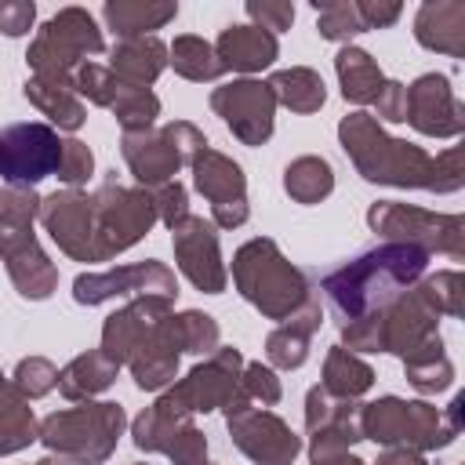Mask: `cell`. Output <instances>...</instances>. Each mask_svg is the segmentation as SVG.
<instances>
[{
    "mask_svg": "<svg viewBox=\"0 0 465 465\" xmlns=\"http://www.w3.org/2000/svg\"><path fill=\"white\" fill-rule=\"evenodd\" d=\"M338 142L363 182L396 185V189H429V193H458L465 185L461 145H450V149L429 156L421 145L392 138L363 109L341 116Z\"/></svg>",
    "mask_w": 465,
    "mask_h": 465,
    "instance_id": "6da1fadb",
    "label": "cell"
},
{
    "mask_svg": "<svg viewBox=\"0 0 465 465\" xmlns=\"http://www.w3.org/2000/svg\"><path fill=\"white\" fill-rule=\"evenodd\" d=\"M429 254L407 243H378L371 251H360L345 265L331 269L320 287L341 323L363 320L378 309H385L396 294L414 287L425 276Z\"/></svg>",
    "mask_w": 465,
    "mask_h": 465,
    "instance_id": "7a4b0ae2",
    "label": "cell"
},
{
    "mask_svg": "<svg viewBox=\"0 0 465 465\" xmlns=\"http://www.w3.org/2000/svg\"><path fill=\"white\" fill-rule=\"evenodd\" d=\"M232 283L243 302H251L265 320H291L298 309L312 302L309 276L287 262L276 240L254 236L232 254Z\"/></svg>",
    "mask_w": 465,
    "mask_h": 465,
    "instance_id": "3957f363",
    "label": "cell"
},
{
    "mask_svg": "<svg viewBox=\"0 0 465 465\" xmlns=\"http://www.w3.org/2000/svg\"><path fill=\"white\" fill-rule=\"evenodd\" d=\"M40 214L36 189L4 185L0 189V262L25 302H44L58 287V265L40 247L33 222Z\"/></svg>",
    "mask_w": 465,
    "mask_h": 465,
    "instance_id": "277c9868",
    "label": "cell"
},
{
    "mask_svg": "<svg viewBox=\"0 0 465 465\" xmlns=\"http://www.w3.org/2000/svg\"><path fill=\"white\" fill-rule=\"evenodd\" d=\"M436 334H440V312L418 280L414 287L396 294L385 309H378L363 320L341 323L338 345H345L349 352H392L403 360Z\"/></svg>",
    "mask_w": 465,
    "mask_h": 465,
    "instance_id": "5b68a950",
    "label": "cell"
},
{
    "mask_svg": "<svg viewBox=\"0 0 465 465\" xmlns=\"http://www.w3.org/2000/svg\"><path fill=\"white\" fill-rule=\"evenodd\" d=\"M127 414L113 400H84L80 407L54 411L40 421V443L69 465H102L124 436Z\"/></svg>",
    "mask_w": 465,
    "mask_h": 465,
    "instance_id": "8992f818",
    "label": "cell"
},
{
    "mask_svg": "<svg viewBox=\"0 0 465 465\" xmlns=\"http://www.w3.org/2000/svg\"><path fill=\"white\" fill-rule=\"evenodd\" d=\"M102 51H105V36L94 15L87 7H62L33 36L25 62L33 69L29 76L76 91V69L87 62V54H102Z\"/></svg>",
    "mask_w": 465,
    "mask_h": 465,
    "instance_id": "52a82bcc",
    "label": "cell"
},
{
    "mask_svg": "<svg viewBox=\"0 0 465 465\" xmlns=\"http://www.w3.org/2000/svg\"><path fill=\"white\" fill-rule=\"evenodd\" d=\"M360 432L378 447H411L418 454L443 450L458 440V429L440 407L400 396H378L371 403H360Z\"/></svg>",
    "mask_w": 465,
    "mask_h": 465,
    "instance_id": "ba28073f",
    "label": "cell"
},
{
    "mask_svg": "<svg viewBox=\"0 0 465 465\" xmlns=\"http://www.w3.org/2000/svg\"><path fill=\"white\" fill-rule=\"evenodd\" d=\"M240 374H243V356L232 345H218L211 356H203L185 378L171 381L156 407L178 414V418H196V414H211V411H243L251 400L240 389Z\"/></svg>",
    "mask_w": 465,
    "mask_h": 465,
    "instance_id": "9c48e42d",
    "label": "cell"
},
{
    "mask_svg": "<svg viewBox=\"0 0 465 465\" xmlns=\"http://www.w3.org/2000/svg\"><path fill=\"white\" fill-rule=\"evenodd\" d=\"M367 225L385 243H407L425 254H447L454 262L465 258V218L461 214H440L400 200H378L367 207Z\"/></svg>",
    "mask_w": 465,
    "mask_h": 465,
    "instance_id": "30bf717a",
    "label": "cell"
},
{
    "mask_svg": "<svg viewBox=\"0 0 465 465\" xmlns=\"http://www.w3.org/2000/svg\"><path fill=\"white\" fill-rule=\"evenodd\" d=\"M207 145L203 131L189 120H171L163 127H149L120 138V156L142 189H156L174 182V174Z\"/></svg>",
    "mask_w": 465,
    "mask_h": 465,
    "instance_id": "8fae6325",
    "label": "cell"
},
{
    "mask_svg": "<svg viewBox=\"0 0 465 465\" xmlns=\"http://www.w3.org/2000/svg\"><path fill=\"white\" fill-rule=\"evenodd\" d=\"M94 262H109L120 251L134 247L156 225L153 193L142 185H120L105 178L94 193Z\"/></svg>",
    "mask_w": 465,
    "mask_h": 465,
    "instance_id": "7c38bea8",
    "label": "cell"
},
{
    "mask_svg": "<svg viewBox=\"0 0 465 465\" xmlns=\"http://www.w3.org/2000/svg\"><path fill=\"white\" fill-rule=\"evenodd\" d=\"M62 138L51 124L22 120L0 127V178L7 185L36 189L47 174L58 171Z\"/></svg>",
    "mask_w": 465,
    "mask_h": 465,
    "instance_id": "4fadbf2b",
    "label": "cell"
},
{
    "mask_svg": "<svg viewBox=\"0 0 465 465\" xmlns=\"http://www.w3.org/2000/svg\"><path fill=\"white\" fill-rule=\"evenodd\" d=\"M189 171H193L196 193L211 200V222H214V229H240L251 218L247 174H243V167L232 156L203 145L189 160Z\"/></svg>",
    "mask_w": 465,
    "mask_h": 465,
    "instance_id": "5bb4252c",
    "label": "cell"
},
{
    "mask_svg": "<svg viewBox=\"0 0 465 465\" xmlns=\"http://www.w3.org/2000/svg\"><path fill=\"white\" fill-rule=\"evenodd\" d=\"M211 109L222 116V124L232 131L236 142L243 145H265L272 138L276 124V98L265 80L240 76L211 91Z\"/></svg>",
    "mask_w": 465,
    "mask_h": 465,
    "instance_id": "9a60e30c",
    "label": "cell"
},
{
    "mask_svg": "<svg viewBox=\"0 0 465 465\" xmlns=\"http://www.w3.org/2000/svg\"><path fill=\"white\" fill-rule=\"evenodd\" d=\"M138 298V294H160V298H178V280L174 272L156 262V258H145V262H134V265H116V269H102V272H80L73 280V298L80 305H102V302H113V298Z\"/></svg>",
    "mask_w": 465,
    "mask_h": 465,
    "instance_id": "2e32d148",
    "label": "cell"
},
{
    "mask_svg": "<svg viewBox=\"0 0 465 465\" xmlns=\"http://www.w3.org/2000/svg\"><path fill=\"white\" fill-rule=\"evenodd\" d=\"M229 440L240 454H247L254 465H291L302 454V436L272 411L265 407H243L225 414Z\"/></svg>",
    "mask_w": 465,
    "mask_h": 465,
    "instance_id": "e0dca14e",
    "label": "cell"
},
{
    "mask_svg": "<svg viewBox=\"0 0 465 465\" xmlns=\"http://www.w3.org/2000/svg\"><path fill=\"white\" fill-rule=\"evenodd\" d=\"M40 225L73 262H94V196L87 189H54L40 196Z\"/></svg>",
    "mask_w": 465,
    "mask_h": 465,
    "instance_id": "ac0fdd59",
    "label": "cell"
},
{
    "mask_svg": "<svg viewBox=\"0 0 465 465\" xmlns=\"http://www.w3.org/2000/svg\"><path fill=\"white\" fill-rule=\"evenodd\" d=\"M171 247H174V262L182 269V276L203 291V294H222L229 283V269L222 262V247H218V229L211 218L189 214L185 222H178L171 229Z\"/></svg>",
    "mask_w": 465,
    "mask_h": 465,
    "instance_id": "d6986e66",
    "label": "cell"
},
{
    "mask_svg": "<svg viewBox=\"0 0 465 465\" xmlns=\"http://www.w3.org/2000/svg\"><path fill=\"white\" fill-rule=\"evenodd\" d=\"M305 429H309V458H331L363 440L360 432V403L338 400L323 385L305 392Z\"/></svg>",
    "mask_w": 465,
    "mask_h": 465,
    "instance_id": "ffe728a7",
    "label": "cell"
},
{
    "mask_svg": "<svg viewBox=\"0 0 465 465\" xmlns=\"http://www.w3.org/2000/svg\"><path fill=\"white\" fill-rule=\"evenodd\" d=\"M425 138H458L465 131V105L443 73H421L407 87V120Z\"/></svg>",
    "mask_w": 465,
    "mask_h": 465,
    "instance_id": "44dd1931",
    "label": "cell"
},
{
    "mask_svg": "<svg viewBox=\"0 0 465 465\" xmlns=\"http://www.w3.org/2000/svg\"><path fill=\"white\" fill-rule=\"evenodd\" d=\"M171 305L174 302L171 298H160V294H138V298H131L124 309H116L113 316H105V323H102V345L98 349L113 363L127 367L134 360V352L142 349V341L149 338L153 323L163 320L171 312Z\"/></svg>",
    "mask_w": 465,
    "mask_h": 465,
    "instance_id": "7402d4cb",
    "label": "cell"
},
{
    "mask_svg": "<svg viewBox=\"0 0 465 465\" xmlns=\"http://www.w3.org/2000/svg\"><path fill=\"white\" fill-rule=\"evenodd\" d=\"M178 360H182V334H178L174 312H167L163 320L153 323L149 338L142 341V349L127 367L142 392H163L178 378Z\"/></svg>",
    "mask_w": 465,
    "mask_h": 465,
    "instance_id": "603a6c76",
    "label": "cell"
},
{
    "mask_svg": "<svg viewBox=\"0 0 465 465\" xmlns=\"http://www.w3.org/2000/svg\"><path fill=\"white\" fill-rule=\"evenodd\" d=\"M214 58L222 73H262L280 58V44L272 33L258 25H225L214 40Z\"/></svg>",
    "mask_w": 465,
    "mask_h": 465,
    "instance_id": "cb8c5ba5",
    "label": "cell"
},
{
    "mask_svg": "<svg viewBox=\"0 0 465 465\" xmlns=\"http://www.w3.org/2000/svg\"><path fill=\"white\" fill-rule=\"evenodd\" d=\"M414 40L450 58L465 54V0H425L414 15Z\"/></svg>",
    "mask_w": 465,
    "mask_h": 465,
    "instance_id": "d4e9b609",
    "label": "cell"
},
{
    "mask_svg": "<svg viewBox=\"0 0 465 465\" xmlns=\"http://www.w3.org/2000/svg\"><path fill=\"white\" fill-rule=\"evenodd\" d=\"M320 323H323V312H320V302L312 298L305 309H298L276 331H269V338H265L269 367L272 371H298L309 360V345H312V334L320 331Z\"/></svg>",
    "mask_w": 465,
    "mask_h": 465,
    "instance_id": "484cf974",
    "label": "cell"
},
{
    "mask_svg": "<svg viewBox=\"0 0 465 465\" xmlns=\"http://www.w3.org/2000/svg\"><path fill=\"white\" fill-rule=\"evenodd\" d=\"M109 69L127 87H153L156 76L167 69V44L160 36L116 40L109 51Z\"/></svg>",
    "mask_w": 465,
    "mask_h": 465,
    "instance_id": "4316f807",
    "label": "cell"
},
{
    "mask_svg": "<svg viewBox=\"0 0 465 465\" xmlns=\"http://www.w3.org/2000/svg\"><path fill=\"white\" fill-rule=\"evenodd\" d=\"M102 18L120 40H134V36H153L156 29L174 22L178 4L174 0H105Z\"/></svg>",
    "mask_w": 465,
    "mask_h": 465,
    "instance_id": "83f0119b",
    "label": "cell"
},
{
    "mask_svg": "<svg viewBox=\"0 0 465 465\" xmlns=\"http://www.w3.org/2000/svg\"><path fill=\"white\" fill-rule=\"evenodd\" d=\"M116 374H120V363H113L102 349H87L58 371V392L73 403H84V400L105 392L116 381Z\"/></svg>",
    "mask_w": 465,
    "mask_h": 465,
    "instance_id": "f1b7e54d",
    "label": "cell"
},
{
    "mask_svg": "<svg viewBox=\"0 0 465 465\" xmlns=\"http://www.w3.org/2000/svg\"><path fill=\"white\" fill-rule=\"evenodd\" d=\"M334 73H338V84H341V98L352 102V105H374L381 87H385L381 65L356 44H345L334 54Z\"/></svg>",
    "mask_w": 465,
    "mask_h": 465,
    "instance_id": "f546056e",
    "label": "cell"
},
{
    "mask_svg": "<svg viewBox=\"0 0 465 465\" xmlns=\"http://www.w3.org/2000/svg\"><path fill=\"white\" fill-rule=\"evenodd\" d=\"M269 91L276 98V105H287L291 113H320L323 102H327V87H323V76L309 65H291V69H276L269 80Z\"/></svg>",
    "mask_w": 465,
    "mask_h": 465,
    "instance_id": "4dcf8cb0",
    "label": "cell"
},
{
    "mask_svg": "<svg viewBox=\"0 0 465 465\" xmlns=\"http://www.w3.org/2000/svg\"><path fill=\"white\" fill-rule=\"evenodd\" d=\"M22 94L29 98V105H36L54 124V131H80L84 120H87V109H84V102L73 87H58V84L29 76L22 84Z\"/></svg>",
    "mask_w": 465,
    "mask_h": 465,
    "instance_id": "1f68e13d",
    "label": "cell"
},
{
    "mask_svg": "<svg viewBox=\"0 0 465 465\" xmlns=\"http://www.w3.org/2000/svg\"><path fill=\"white\" fill-rule=\"evenodd\" d=\"M320 385L331 396H338V400H360L374 385V367L363 363L345 345H331L327 349V360H323V381Z\"/></svg>",
    "mask_w": 465,
    "mask_h": 465,
    "instance_id": "d6a6232c",
    "label": "cell"
},
{
    "mask_svg": "<svg viewBox=\"0 0 465 465\" xmlns=\"http://www.w3.org/2000/svg\"><path fill=\"white\" fill-rule=\"evenodd\" d=\"M283 193L294 200V203H320L334 193V167L323 160V156H294L287 167H283Z\"/></svg>",
    "mask_w": 465,
    "mask_h": 465,
    "instance_id": "836d02e7",
    "label": "cell"
},
{
    "mask_svg": "<svg viewBox=\"0 0 465 465\" xmlns=\"http://www.w3.org/2000/svg\"><path fill=\"white\" fill-rule=\"evenodd\" d=\"M403 378H407L418 392H425V396L450 389V381H454V363L447 360V349H443V338H440V334L429 338L425 345H418L411 356H403Z\"/></svg>",
    "mask_w": 465,
    "mask_h": 465,
    "instance_id": "e575fe53",
    "label": "cell"
},
{
    "mask_svg": "<svg viewBox=\"0 0 465 465\" xmlns=\"http://www.w3.org/2000/svg\"><path fill=\"white\" fill-rule=\"evenodd\" d=\"M167 65L182 76V80H193V84H211L222 76V65L214 58V44H207L203 36L196 33H182L174 36V44L167 47Z\"/></svg>",
    "mask_w": 465,
    "mask_h": 465,
    "instance_id": "d590c367",
    "label": "cell"
},
{
    "mask_svg": "<svg viewBox=\"0 0 465 465\" xmlns=\"http://www.w3.org/2000/svg\"><path fill=\"white\" fill-rule=\"evenodd\" d=\"M33 440H40V421H36L29 400H22L7 385V392L0 396V458L25 450Z\"/></svg>",
    "mask_w": 465,
    "mask_h": 465,
    "instance_id": "8d00e7d4",
    "label": "cell"
},
{
    "mask_svg": "<svg viewBox=\"0 0 465 465\" xmlns=\"http://www.w3.org/2000/svg\"><path fill=\"white\" fill-rule=\"evenodd\" d=\"M109 109H113L116 124L124 127V134H138V131L156 127L160 98L153 94V87H127V84H120V91H116Z\"/></svg>",
    "mask_w": 465,
    "mask_h": 465,
    "instance_id": "74e56055",
    "label": "cell"
},
{
    "mask_svg": "<svg viewBox=\"0 0 465 465\" xmlns=\"http://www.w3.org/2000/svg\"><path fill=\"white\" fill-rule=\"evenodd\" d=\"M316 33L334 44H349L352 36L367 33L356 11V0H316Z\"/></svg>",
    "mask_w": 465,
    "mask_h": 465,
    "instance_id": "f35d334b",
    "label": "cell"
},
{
    "mask_svg": "<svg viewBox=\"0 0 465 465\" xmlns=\"http://www.w3.org/2000/svg\"><path fill=\"white\" fill-rule=\"evenodd\" d=\"M174 323H178V334H182V352H193V356H211L218 349V320L211 312H200V309H185V312H174Z\"/></svg>",
    "mask_w": 465,
    "mask_h": 465,
    "instance_id": "ab89813d",
    "label": "cell"
},
{
    "mask_svg": "<svg viewBox=\"0 0 465 465\" xmlns=\"http://www.w3.org/2000/svg\"><path fill=\"white\" fill-rule=\"evenodd\" d=\"M11 389L22 400H40L51 389H58V367L47 356H25V360H18V367L11 374Z\"/></svg>",
    "mask_w": 465,
    "mask_h": 465,
    "instance_id": "60d3db41",
    "label": "cell"
},
{
    "mask_svg": "<svg viewBox=\"0 0 465 465\" xmlns=\"http://www.w3.org/2000/svg\"><path fill=\"white\" fill-rule=\"evenodd\" d=\"M421 287L432 298L440 316H461V309H465V276L458 269L429 272V276H421Z\"/></svg>",
    "mask_w": 465,
    "mask_h": 465,
    "instance_id": "b9f144b4",
    "label": "cell"
},
{
    "mask_svg": "<svg viewBox=\"0 0 465 465\" xmlns=\"http://www.w3.org/2000/svg\"><path fill=\"white\" fill-rule=\"evenodd\" d=\"M116 91H120V80L113 76V69H109V65L84 62V65L76 69V94H80V98H87L91 105L109 109V105H113V98H116Z\"/></svg>",
    "mask_w": 465,
    "mask_h": 465,
    "instance_id": "7bdbcfd3",
    "label": "cell"
},
{
    "mask_svg": "<svg viewBox=\"0 0 465 465\" xmlns=\"http://www.w3.org/2000/svg\"><path fill=\"white\" fill-rule=\"evenodd\" d=\"M65 189H80L91 182L94 174V153L80 142V138H62V156H58V171H54Z\"/></svg>",
    "mask_w": 465,
    "mask_h": 465,
    "instance_id": "ee69618b",
    "label": "cell"
},
{
    "mask_svg": "<svg viewBox=\"0 0 465 465\" xmlns=\"http://www.w3.org/2000/svg\"><path fill=\"white\" fill-rule=\"evenodd\" d=\"M163 454L171 458V465H207V436L189 418V421H182L174 429V436L167 440Z\"/></svg>",
    "mask_w": 465,
    "mask_h": 465,
    "instance_id": "f6af8a7d",
    "label": "cell"
},
{
    "mask_svg": "<svg viewBox=\"0 0 465 465\" xmlns=\"http://www.w3.org/2000/svg\"><path fill=\"white\" fill-rule=\"evenodd\" d=\"M240 389L247 392V400L254 403H262V407H272V403H280L283 400V385H280V378H276V371L269 367V363H243V374H240Z\"/></svg>",
    "mask_w": 465,
    "mask_h": 465,
    "instance_id": "bcb514c9",
    "label": "cell"
},
{
    "mask_svg": "<svg viewBox=\"0 0 465 465\" xmlns=\"http://www.w3.org/2000/svg\"><path fill=\"white\" fill-rule=\"evenodd\" d=\"M153 193V207H156V222H163L167 229H174L178 222H185L189 218V193H185V185L174 178V182H163V185H156V189H149Z\"/></svg>",
    "mask_w": 465,
    "mask_h": 465,
    "instance_id": "7dc6e473",
    "label": "cell"
},
{
    "mask_svg": "<svg viewBox=\"0 0 465 465\" xmlns=\"http://www.w3.org/2000/svg\"><path fill=\"white\" fill-rule=\"evenodd\" d=\"M243 11L258 29H265L272 36L294 25V4H287V0H247Z\"/></svg>",
    "mask_w": 465,
    "mask_h": 465,
    "instance_id": "c3c4849f",
    "label": "cell"
},
{
    "mask_svg": "<svg viewBox=\"0 0 465 465\" xmlns=\"http://www.w3.org/2000/svg\"><path fill=\"white\" fill-rule=\"evenodd\" d=\"M378 124L389 120V124H403L407 120V84L400 80H385L378 102H374V113H371Z\"/></svg>",
    "mask_w": 465,
    "mask_h": 465,
    "instance_id": "681fc988",
    "label": "cell"
},
{
    "mask_svg": "<svg viewBox=\"0 0 465 465\" xmlns=\"http://www.w3.org/2000/svg\"><path fill=\"white\" fill-rule=\"evenodd\" d=\"M36 22L33 0H0V33L4 36H25Z\"/></svg>",
    "mask_w": 465,
    "mask_h": 465,
    "instance_id": "f907efd6",
    "label": "cell"
},
{
    "mask_svg": "<svg viewBox=\"0 0 465 465\" xmlns=\"http://www.w3.org/2000/svg\"><path fill=\"white\" fill-rule=\"evenodd\" d=\"M356 11H360L363 29H389L403 15L396 0H356Z\"/></svg>",
    "mask_w": 465,
    "mask_h": 465,
    "instance_id": "816d5d0a",
    "label": "cell"
},
{
    "mask_svg": "<svg viewBox=\"0 0 465 465\" xmlns=\"http://www.w3.org/2000/svg\"><path fill=\"white\" fill-rule=\"evenodd\" d=\"M374 465H429V461H425V454H418L411 447H385Z\"/></svg>",
    "mask_w": 465,
    "mask_h": 465,
    "instance_id": "f5cc1de1",
    "label": "cell"
},
{
    "mask_svg": "<svg viewBox=\"0 0 465 465\" xmlns=\"http://www.w3.org/2000/svg\"><path fill=\"white\" fill-rule=\"evenodd\" d=\"M443 414H447V421H450V425H454V429L461 432V425H465V396L458 392V396L450 400V407H447Z\"/></svg>",
    "mask_w": 465,
    "mask_h": 465,
    "instance_id": "db71d44e",
    "label": "cell"
},
{
    "mask_svg": "<svg viewBox=\"0 0 465 465\" xmlns=\"http://www.w3.org/2000/svg\"><path fill=\"white\" fill-rule=\"evenodd\" d=\"M312 465H367V461L356 458L352 450H341V454H331V458H316Z\"/></svg>",
    "mask_w": 465,
    "mask_h": 465,
    "instance_id": "11a10c76",
    "label": "cell"
},
{
    "mask_svg": "<svg viewBox=\"0 0 465 465\" xmlns=\"http://www.w3.org/2000/svg\"><path fill=\"white\" fill-rule=\"evenodd\" d=\"M33 465H69L65 458H54V454H47V458H40V461H33Z\"/></svg>",
    "mask_w": 465,
    "mask_h": 465,
    "instance_id": "9f6ffc18",
    "label": "cell"
},
{
    "mask_svg": "<svg viewBox=\"0 0 465 465\" xmlns=\"http://www.w3.org/2000/svg\"><path fill=\"white\" fill-rule=\"evenodd\" d=\"M7 385H11V381H7V378H4V371H0V396L7 392Z\"/></svg>",
    "mask_w": 465,
    "mask_h": 465,
    "instance_id": "6f0895ef",
    "label": "cell"
},
{
    "mask_svg": "<svg viewBox=\"0 0 465 465\" xmlns=\"http://www.w3.org/2000/svg\"><path fill=\"white\" fill-rule=\"evenodd\" d=\"M138 465H145V461H138Z\"/></svg>",
    "mask_w": 465,
    "mask_h": 465,
    "instance_id": "680465c9",
    "label": "cell"
},
{
    "mask_svg": "<svg viewBox=\"0 0 465 465\" xmlns=\"http://www.w3.org/2000/svg\"><path fill=\"white\" fill-rule=\"evenodd\" d=\"M207 465H211V461H207Z\"/></svg>",
    "mask_w": 465,
    "mask_h": 465,
    "instance_id": "91938a15",
    "label": "cell"
}]
</instances>
